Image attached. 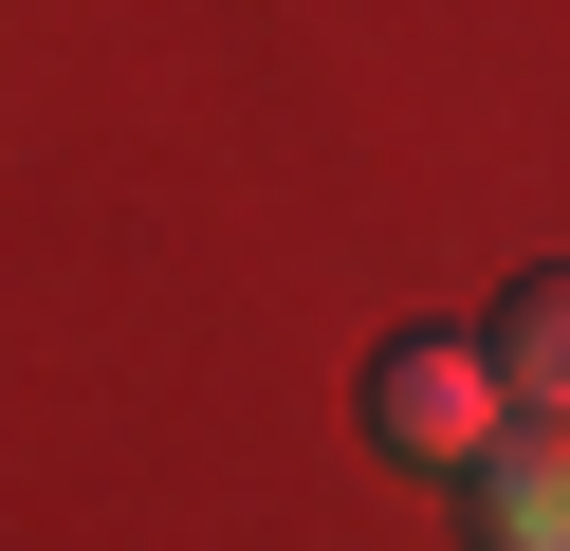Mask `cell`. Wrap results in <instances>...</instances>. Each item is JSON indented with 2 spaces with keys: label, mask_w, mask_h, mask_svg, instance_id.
<instances>
[{
  "label": "cell",
  "mask_w": 570,
  "mask_h": 551,
  "mask_svg": "<svg viewBox=\"0 0 570 551\" xmlns=\"http://www.w3.org/2000/svg\"><path fill=\"white\" fill-rule=\"evenodd\" d=\"M497 423H515V386H497V350H479V331H386V350H368V441H386V460L460 478Z\"/></svg>",
  "instance_id": "1"
},
{
  "label": "cell",
  "mask_w": 570,
  "mask_h": 551,
  "mask_svg": "<svg viewBox=\"0 0 570 551\" xmlns=\"http://www.w3.org/2000/svg\"><path fill=\"white\" fill-rule=\"evenodd\" d=\"M460 551H570V423H497L479 460H460Z\"/></svg>",
  "instance_id": "2"
},
{
  "label": "cell",
  "mask_w": 570,
  "mask_h": 551,
  "mask_svg": "<svg viewBox=\"0 0 570 551\" xmlns=\"http://www.w3.org/2000/svg\"><path fill=\"white\" fill-rule=\"evenodd\" d=\"M479 350H497V386L533 404V423H570V257H533L515 294L479 313Z\"/></svg>",
  "instance_id": "3"
}]
</instances>
